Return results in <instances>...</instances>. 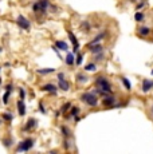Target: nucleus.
Listing matches in <instances>:
<instances>
[{
	"label": "nucleus",
	"instance_id": "obj_1",
	"mask_svg": "<svg viewBox=\"0 0 153 154\" xmlns=\"http://www.w3.org/2000/svg\"><path fill=\"white\" fill-rule=\"evenodd\" d=\"M93 91L101 96H105L106 94H113V86L106 76L99 75L95 78V89Z\"/></svg>",
	"mask_w": 153,
	"mask_h": 154
},
{
	"label": "nucleus",
	"instance_id": "obj_2",
	"mask_svg": "<svg viewBox=\"0 0 153 154\" xmlns=\"http://www.w3.org/2000/svg\"><path fill=\"white\" fill-rule=\"evenodd\" d=\"M81 101L86 103L89 107H97L99 103L98 94H95L94 91H86V93L81 94Z\"/></svg>",
	"mask_w": 153,
	"mask_h": 154
},
{
	"label": "nucleus",
	"instance_id": "obj_3",
	"mask_svg": "<svg viewBox=\"0 0 153 154\" xmlns=\"http://www.w3.org/2000/svg\"><path fill=\"white\" fill-rule=\"evenodd\" d=\"M51 0H36L32 4V11L36 15H46V12L50 9Z\"/></svg>",
	"mask_w": 153,
	"mask_h": 154
},
{
	"label": "nucleus",
	"instance_id": "obj_4",
	"mask_svg": "<svg viewBox=\"0 0 153 154\" xmlns=\"http://www.w3.org/2000/svg\"><path fill=\"white\" fill-rule=\"evenodd\" d=\"M102 106H105V107L110 109V107H116L117 105V98L113 94H106L105 96H102V101H101Z\"/></svg>",
	"mask_w": 153,
	"mask_h": 154
},
{
	"label": "nucleus",
	"instance_id": "obj_5",
	"mask_svg": "<svg viewBox=\"0 0 153 154\" xmlns=\"http://www.w3.org/2000/svg\"><path fill=\"white\" fill-rule=\"evenodd\" d=\"M34 143H35V141L32 140V138H27V140L22 141V142L17 145V148H16V153H19V151H28V150H31V149L34 148Z\"/></svg>",
	"mask_w": 153,
	"mask_h": 154
},
{
	"label": "nucleus",
	"instance_id": "obj_6",
	"mask_svg": "<svg viewBox=\"0 0 153 154\" xmlns=\"http://www.w3.org/2000/svg\"><path fill=\"white\" fill-rule=\"evenodd\" d=\"M16 24L19 28L26 30V31H28V30L31 28V22H30L26 16H23V15H19L16 18Z\"/></svg>",
	"mask_w": 153,
	"mask_h": 154
},
{
	"label": "nucleus",
	"instance_id": "obj_7",
	"mask_svg": "<svg viewBox=\"0 0 153 154\" xmlns=\"http://www.w3.org/2000/svg\"><path fill=\"white\" fill-rule=\"evenodd\" d=\"M42 91H44V93H49V94H52V95H55V94L58 93V84H54V83H46L43 84L41 87Z\"/></svg>",
	"mask_w": 153,
	"mask_h": 154
},
{
	"label": "nucleus",
	"instance_id": "obj_8",
	"mask_svg": "<svg viewBox=\"0 0 153 154\" xmlns=\"http://www.w3.org/2000/svg\"><path fill=\"white\" fill-rule=\"evenodd\" d=\"M87 50L90 51V54L95 55V54H99V53H104V46L101 43H95V44H91V46H86Z\"/></svg>",
	"mask_w": 153,
	"mask_h": 154
},
{
	"label": "nucleus",
	"instance_id": "obj_9",
	"mask_svg": "<svg viewBox=\"0 0 153 154\" xmlns=\"http://www.w3.org/2000/svg\"><path fill=\"white\" fill-rule=\"evenodd\" d=\"M153 89V81L152 79H144L141 83V90L142 93H149Z\"/></svg>",
	"mask_w": 153,
	"mask_h": 154
},
{
	"label": "nucleus",
	"instance_id": "obj_10",
	"mask_svg": "<svg viewBox=\"0 0 153 154\" xmlns=\"http://www.w3.org/2000/svg\"><path fill=\"white\" fill-rule=\"evenodd\" d=\"M16 106H17V113H19V115H20V117H24V115H26L27 110H26V103H24V99H20V98H19V101H17Z\"/></svg>",
	"mask_w": 153,
	"mask_h": 154
},
{
	"label": "nucleus",
	"instance_id": "obj_11",
	"mask_svg": "<svg viewBox=\"0 0 153 154\" xmlns=\"http://www.w3.org/2000/svg\"><path fill=\"white\" fill-rule=\"evenodd\" d=\"M149 34H150V28L148 26H140L138 28H137V35H138L140 38L149 36Z\"/></svg>",
	"mask_w": 153,
	"mask_h": 154
},
{
	"label": "nucleus",
	"instance_id": "obj_12",
	"mask_svg": "<svg viewBox=\"0 0 153 154\" xmlns=\"http://www.w3.org/2000/svg\"><path fill=\"white\" fill-rule=\"evenodd\" d=\"M38 122L35 118H30L28 121L26 122V125H24V131H30V130H34L35 127H36Z\"/></svg>",
	"mask_w": 153,
	"mask_h": 154
},
{
	"label": "nucleus",
	"instance_id": "obj_13",
	"mask_svg": "<svg viewBox=\"0 0 153 154\" xmlns=\"http://www.w3.org/2000/svg\"><path fill=\"white\" fill-rule=\"evenodd\" d=\"M106 35H107V32L106 31H104V32H101V34H98V35L95 36L94 39H91V40L87 43V46H91V44H95V43H99L101 40H104L105 38H106Z\"/></svg>",
	"mask_w": 153,
	"mask_h": 154
},
{
	"label": "nucleus",
	"instance_id": "obj_14",
	"mask_svg": "<svg viewBox=\"0 0 153 154\" xmlns=\"http://www.w3.org/2000/svg\"><path fill=\"white\" fill-rule=\"evenodd\" d=\"M58 89L62 91H69L70 90V82L67 79H61L58 81Z\"/></svg>",
	"mask_w": 153,
	"mask_h": 154
},
{
	"label": "nucleus",
	"instance_id": "obj_15",
	"mask_svg": "<svg viewBox=\"0 0 153 154\" xmlns=\"http://www.w3.org/2000/svg\"><path fill=\"white\" fill-rule=\"evenodd\" d=\"M65 62H66V64L67 66H74V63H75V54L74 53H69L67 54V56L65 58Z\"/></svg>",
	"mask_w": 153,
	"mask_h": 154
},
{
	"label": "nucleus",
	"instance_id": "obj_16",
	"mask_svg": "<svg viewBox=\"0 0 153 154\" xmlns=\"http://www.w3.org/2000/svg\"><path fill=\"white\" fill-rule=\"evenodd\" d=\"M54 44L58 47L61 51H67V50H69V44H67L66 42H63V40H57Z\"/></svg>",
	"mask_w": 153,
	"mask_h": 154
},
{
	"label": "nucleus",
	"instance_id": "obj_17",
	"mask_svg": "<svg viewBox=\"0 0 153 154\" xmlns=\"http://www.w3.org/2000/svg\"><path fill=\"white\" fill-rule=\"evenodd\" d=\"M36 73L39 74V75H49V74L55 73V68H51V67H47V68H39V70H36Z\"/></svg>",
	"mask_w": 153,
	"mask_h": 154
},
{
	"label": "nucleus",
	"instance_id": "obj_18",
	"mask_svg": "<svg viewBox=\"0 0 153 154\" xmlns=\"http://www.w3.org/2000/svg\"><path fill=\"white\" fill-rule=\"evenodd\" d=\"M61 133L65 138H71V130L67 126H61Z\"/></svg>",
	"mask_w": 153,
	"mask_h": 154
},
{
	"label": "nucleus",
	"instance_id": "obj_19",
	"mask_svg": "<svg viewBox=\"0 0 153 154\" xmlns=\"http://www.w3.org/2000/svg\"><path fill=\"white\" fill-rule=\"evenodd\" d=\"M85 71H87V73H94V71H97V63H95V62H91V63L86 64V66H85Z\"/></svg>",
	"mask_w": 153,
	"mask_h": 154
},
{
	"label": "nucleus",
	"instance_id": "obj_20",
	"mask_svg": "<svg viewBox=\"0 0 153 154\" xmlns=\"http://www.w3.org/2000/svg\"><path fill=\"white\" fill-rule=\"evenodd\" d=\"M75 79H77V82H78V83H86L89 78H87L83 73H78L77 75H75Z\"/></svg>",
	"mask_w": 153,
	"mask_h": 154
},
{
	"label": "nucleus",
	"instance_id": "obj_21",
	"mask_svg": "<svg viewBox=\"0 0 153 154\" xmlns=\"http://www.w3.org/2000/svg\"><path fill=\"white\" fill-rule=\"evenodd\" d=\"M91 28L93 27H91V24H90L89 22H82L81 23V30L83 32H90L91 31Z\"/></svg>",
	"mask_w": 153,
	"mask_h": 154
},
{
	"label": "nucleus",
	"instance_id": "obj_22",
	"mask_svg": "<svg viewBox=\"0 0 153 154\" xmlns=\"http://www.w3.org/2000/svg\"><path fill=\"white\" fill-rule=\"evenodd\" d=\"M134 20H136L137 23H141V22H144L145 20L144 12H136V14H134Z\"/></svg>",
	"mask_w": 153,
	"mask_h": 154
},
{
	"label": "nucleus",
	"instance_id": "obj_23",
	"mask_svg": "<svg viewBox=\"0 0 153 154\" xmlns=\"http://www.w3.org/2000/svg\"><path fill=\"white\" fill-rule=\"evenodd\" d=\"M79 113H81V109L78 106H71L70 107V117H77Z\"/></svg>",
	"mask_w": 153,
	"mask_h": 154
},
{
	"label": "nucleus",
	"instance_id": "obj_24",
	"mask_svg": "<svg viewBox=\"0 0 153 154\" xmlns=\"http://www.w3.org/2000/svg\"><path fill=\"white\" fill-rule=\"evenodd\" d=\"M82 62H83V54L77 53V56H75V64H77V66H81Z\"/></svg>",
	"mask_w": 153,
	"mask_h": 154
},
{
	"label": "nucleus",
	"instance_id": "obj_25",
	"mask_svg": "<svg viewBox=\"0 0 153 154\" xmlns=\"http://www.w3.org/2000/svg\"><path fill=\"white\" fill-rule=\"evenodd\" d=\"M71 146H73L71 138H65V141H63V148H65V150H70V149H71Z\"/></svg>",
	"mask_w": 153,
	"mask_h": 154
},
{
	"label": "nucleus",
	"instance_id": "obj_26",
	"mask_svg": "<svg viewBox=\"0 0 153 154\" xmlns=\"http://www.w3.org/2000/svg\"><path fill=\"white\" fill-rule=\"evenodd\" d=\"M71 106H73V105L70 103V102H66V103H65V105L61 107V113H62V114H66L67 111H70V107H71Z\"/></svg>",
	"mask_w": 153,
	"mask_h": 154
},
{
	"label": "nucleus",
	"instance_id": "obj_27",
	"mask_svg": "<svg viewBox=\"0 0 153 154\" xmlns=\"http://www.w3.org/2000/svg\"><path fill=\"white\" fill-rule=\"evenodd\" d=\"M1 118H3V121H6V122H11L14 117H12L11 113H3L1 114Z\"/></svg>",
	"mask_w": 153,
	"mask_h": 154
},
{
	"label": "nucleus",
	"instance_id": "obj_28",
	"mask_svg": "<svg viewBox=\"0 0 153 154\" xmlns=\"http://www.w3.org/2000/svg\"><path fill=\"white\" fill-rule=\"evenodd\" d=\"M121 82H122V84H124L125 86V89H126V90H130V89H132V86H130V82H129V79L128 78H121Z\"/></svg>",
	"mask_w": 153,
	"mask_h": 154
},
{
	"label": "nucleus",
	"instance_id": "obj_29",
	"mask_svg": "<svg viewBox=\"0 0 153 154\" xmlns=\"http://www.w3.org/2000/svg\"><path fill=\"white\" fill-rule=\"evenodd\" d=\"M94 56V60L95 62H102L105 59V55H104V53H99V54H95V55H93Z\"/></svg>",
	"mask_w": 153,
	"mask_h": 154
},
{
	"label": "nucleus",
	"instance_id": "obj_30",
	"mask_svg": "<svg viewBox=\"0 0 153 154\" xmlns=\"http://www.w3.org/2000/svg\"><path fill=\"white\" fill-rule=\"evenodd\" d=\"M9 96H11V93H9V91H6V93H4V95H3V103H4V105H8Z\"/></svg>",
	"mask_w": 153,
	"mask_h": 154
},
{
	"label": "nucleus",
	"instance_id": "obj_31",
	"mask_svg": "<svg viewBox=\"0 0 153 154\" xmlns=\"http://www.w3.org/2000/svg\"><path fill=\"white\" fill-rule=\"evenodd\" d=\"M3 143L6 148H11L14 143H12V138H6V140H3Z\"/></svg>",
	"mask_w": 153,
	"mask_h": 154
},
{
	"label": "nucleus",
	"instance_id": "obj_32",
	"mask_svg": "<svg viewBox=\"0 0 153 154\" xmlns=\"http://www.w3.org/2000/svg\"><path fill=\"white\" fill-rule=\"evenodd\" d=\"M145 6H146V3H145V0H140V3L137 4V7H136V8H137V9H141V8H144Z\"/></svg>",
	"mask_w": 153,
	"mask_h": 154
},
{
	"label": "nucleus",
	"instance_id": "obj_33",
	"mask_svg": "<svg viewBox=\"0 0 153 154\" xmlns=\"http://www.w3.org/2000/svg\"><path fill=\"white\" fill-rule=\"evenodd\" d=\"M19 98L20 99L26 98V91H24V89H19Z\"/></svg>",
	"mask_w": 153,
	"mask_h": 154
},
{
	"label": "nucleus",
	"instance_id": "obj_34",
	"mask_svg": "<svg viewBox=\"0 0 153 154\" xmlns=\"http://www.w3.org/2000/svg\"><path fill=\"white\" fill-rule=\"evenodd\" d=\"M39 111H41L42 114H46V109H44V105L42 102H39Z\"/></svg>",
	"mask_w": 153,
	"mask_h": 154
},
{
	"label": "nucleus",
	"instance_id": "obj_35",
	"mask_svg": "<svg viewBox=\"0 0 153 154\" xmlns=\"http://www.w3.org/2000/svg\"><path fill=\"white\" fill-rule=\"evenodd\" d=\"M12 90H14V86H12V83L7 84V86H6V91H9V93H12Z\"/></svg>",
	"mask_w": 153,
	"mask_h": 154
},
{
	"label": "nucleus",
	"instance_id": "obj_36",
	"mask_svg": "<svg viewBox=\"0 0 153 154\" xmlns=\"http://www.w3.org/2000/svg\"><path fill=\"white\" fill-rule=\"evenodd\" d=\"M61 79H66V75L63 73H58V81H61Z\"/></svg>",
	"mask_w": 153,
	"mask_h": 154
},
{
	"label": "nucleus",
	"instance_id": "obj_37",
	"mask_svg": "<svg viewBox=\"0 0 153 154\" xmlns=\"http://www.w3.org/2000/svg\"><path fill=\"white\" fill-rule=\"evenodd\" d=\"M1 123H3V118H1V117H0V125H1Z\"/></svg>",
	"mask_w": 153,
	"mask_h": 154
},
{
	"label": "nucleus",
	"instance_id": "obj_38",
	"mask_svg": "<svg viewBox=\"0 0 153 154\" xmlns=\"http://www.w3.org/2000/svg\"><path fill=\"white\" fill-rule=\"evenodd\" d=\"M1 83H3V79L0 78V86H1Z\"/></svg>",
	"mask_w": 153,
	"mask_h": 154
},
{
	"label": "nucleus",
	"instance_id": "obj_39",
	"mask_svg": "<svg viewBox=\"0 0 153 154\" xmlns=\"http://www.w3.org/2000/svg\"><path fill=\"white\" fill-rule=\"evenodd\" d=\"M1 51H3V47H1V46H0V53H1Z\"/></svg>",
	"mask_w": 153,
	"mask_h": 154
},
{
	"label": "nucleus",
	"instance_id": "obj_40",
	"mask_svg": "<svg viewBox=\"0 0 153 154\" xmlns=\"http://www.w3.org/2000/svg\"><path fill=\"white\" fill-rule=\"evenodd\" d=\"M150 111H152V114H153V105H152V109H150Z\"/></svg>",
	"mask_w": 153,
	"mask_h": 154
},
{
	"label": "nucleus",
	"instance_id": "obj_41",
	"mask_svg": "<svg viewBox=\"0 0 153 154\" xmlns=\"http://www.w3.org/2000/svg\"><path fill=\"white\" fill-rule=\"evenodd\" d=\"M0 73H1V67H0Z\"/></svg>",
	"mask_w": 153,
	"mask_h": 154
},
{
	"label": "nucleus",
	"instance_id": "obj_42",
	"mask_svg": "<svg viewBox=\"0 0 153 154\" xmlns=\"http://www.w3.org/2000/svg\"><path fill=\"white\" fill-rule=\"evenodd\" d=\"M152 75H153V70H152Z\"/></svg>",
	"mask_w": 153,
	"mask_h": 154
}]
</instances>
